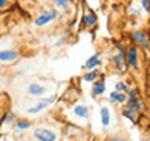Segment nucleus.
Returning <instances> with one entry per match:
<instances>
[{
  "label": "nucleus",
  "instance_id": "5",
  "mask_svg": "<svg viewBox=\"0 0 150 141\" xmlns=\"http://www.w3.org/2000/svg\"><path fill=\"white\" fill-rule=\"evenodd\" d=\"M127 64L133 69L139 68V61H138V47L136 46H130L127 50Z\"/></svg>",
  "mask_w": 150,
  "mask_h": 141
},
{
  "label": "nucleus",
  "instance_id": "11",
  "mask_svg": "<svg viewBox=\"0 0 150 141\" xmlns=\"http://www.w3.org/2000/svg\"><path fill=\"white\" fill-rule=\"evenodd\" d=\"M122 115H124L127 119H130L131 122H136V121H138V110H136V108H133L131 105H128V103H127V107L122 110Z\"/></svg>",
  "mask_w": 150,
  "mask_h": 141
},
{
  "label": "nucleus",
  "instance_id": "20",
  "mask_svg": "<svg viewBox=\"0 0 150 141\" xmlns=\"http://www.w3.org/2000/svg\"><path fill=\"white\" fill-rule=\"evenodd\" d=\"M116 91H122V93H128V86L125 82H119L116 83Z\"/></svg>",
  "mask_w": 150,
  "mask_h": 141
},
{
  "label": "nucleus",
  "instance_id": "21",
  "mask_svg": "<svg viewBox=\"0 0 150 141\" xmlns=\"http://www.w3.org/2000/svg\"><path fill=\"white\" fill-rule=\"evenodd\" d=\"M141 8L145 13H150V0H141Z\"/></svg>",
  "mask_w": 150,
  "mask_h": 141
},
{
  "label": "nucleus",
  "instance_id": "16",
  "mask_svg": "<svg viewBox=\"0 0 150 141\" xmlns=\"http://www.w3.org/2000/svg\"><path fill=\"white\" fill-rule=\"evenodd\" d=\"M30 127H31V122L28 119H16V122H14V129L17 132H23V130L30 129Z\"/></svg>",
  "mask_w": 150,
  "mask_h": 141
},
{
  "label": "nucleus",
  "instance_id": "10",
  "mask_svg": "<svg viewBox=\"0 0 150 141\" xmlns=\"http://www.w3.org/2000/svg\"><path fill=\"white\" fill-rule=\"evenodd\" d=\"M110 100L116 102V103H127V100H128V94L122 93V91H112L110 94Z\"/></svg>",
  "mask_w": 150,
  "mask_h": 141
},
{
  "label": "nucleus",
  "instance_id": "15",
  "mask_svg": "<svg viewBox=\"0 0 150 141\" xmlns=\"http://www.w3.org/2000/svg\"><path fill=\"white\" fill-rule=\"evenodd\" d=\"M100 122L105 127L110 125V122H111V113L106 107H102V110H100Z\"/></svg>",
  "mask_w": 150,
  "mask_h": 141
},
{
  "label": "nucleus",
  "instance_id": "17",
  "mask_svg": "<svg viewBox=\"0 0 150 141\" xmlns=\"http://www.w3.org/2000/svg\"><path fill=\"white\" fill-rule=\"evenodd\" d=\"M16 115H14L13 111H6L5 113V116L2 118V122H0V125H11V124H14L16 122Z\"/></svg>",
  "mask_w": 150,
  "mask_h": 141
},
{
  "label": "nucleus",
  "instance_id": "3",
  "mask_svg": "<svg viewBox=\"0 0 150 141\" xmlns=\"http://www.w3.org/2000/svg\"><path fill=\"white\" fill-rule=\"evenodd\" d=\"M55 99H56L55 94H52L50 97H44V99H41V100L38 102L36 105H33L31 108H28L27 113H28V115H38V113H42L47 107L52 105V103L55 102Z\"/></svg>",
  "mask_w": 150,
  "mask_h": 141
},
{
  "label": "nucleus",
  "instance_id": "7",
  "mask_svg": "<svg viewBox=\"0 0 150 141\" xmlns=\"http://www.w3.org/2000/svg\"><path fill=\"white\" fill-rule=\"evenodd\" d=\"M27 93L30 94V96H33V97H41V96H44V94L47 93V88L42 86V85H39V83H30L28 88H27Z\"/></svg>",
  "mask_w": 150,
  "mask_h": 141
},
{
  "label": "nucleus",
  "instance_id": "22",
  "mask_svg": "<svg viewBox=\"0 0 150 141\" xmlns=\"http://www.w3.org/2000/svg\"><path fill=\"white\" fill-rule=\"evenodd\" d=\"M11 5V0H0V9H5Z\"/></svg>",
  "mask_w": 150,
  "mask_h": 141
},
{
  "label": "nucleus",
  "instance_id": "4",
  "mask_svg": "<svg viewBox=\"0 0 150 141\" xmlns=\"http://www.w3.org/2000/svg\"><path fill=\"white\" fill-rule=\"evenodd\" d=\"M117 50H119V55L112 56V63L116 64V68L119 70H125L128 68V64H127V52L124 49V46H117Z\"/></svg>",
  "mask_w": 150,
  "mask_h": 141
},
{
  "label": "nucleus",
  "instance_id": "12",
  "mask_svg": "<svg viewBox=\"0 0 150 141\" xmlns=\"http://www.w3.org/2000/svg\"><path fill=\"white\" fill-rule=\"evenodd\" d=\"M72 111L77 118H80V119H88L89 118V108L86 105H75L72 108Z\"/></svg>",
  "mask_w": 150,
  "mask_h": 141
},
{
  "label": "nucleus",
  "instance_id": "18",
  "mask_svg": "<svg viewBox=\"0 0 150 141\" xmlns=\"http://www.w3.org/2000/svg\"><path fill=\"white\" fill-rule=\"evenodd\" d=\"M97 77H98V70L96 68V69H89V72H86L83 75V80H86V82H94Z\"/></svg>",
  "mask_w": 150,
  "mask_h": 141
},
{
  "label": "nucleus",
  "instance_id": "24",
  "mask_svg": "<svg viewBox=\"0 0 150 141\" xmlns=\"http://www.w3.org/2000/svg\"><path fill=\"white\" fill-rule=\"evenodd\" d=\"M64 41H66V36H61V38H59V39H58V41H56V44H55V46H59V44H63V42H64Z\"/></svg>",
  "mask_w": 150,
  "mask_h": 141
},
{
  "label": "nucleus",
  "instance_id": "2",
  "mask_svg": "<svg viewBox=\"0 0 150 141\" xmlns=\"http://www.w3.org/2000/svg\"><path fill=\"white\" fill-rule=\"evenodd\" d=\"M33 138L38 141H56L58 140V135L53 130L44 129V127H38V129L33 130Z\"/></svg>",
  "mask_w": 150,
  "mask_h": 141
},
{
  "label": "nucleus",
  "instance_id": "8",
  "mask_svg": "<svg viewBox=\"0 0 150 141\" xmlns=\"http://www.w3.org/2000/svg\"><path fill=\"white\" fill-rule=\"evenodd\" d=\"M133 39L138 46H141L142 49H149V38L144 31H134L133 33Z\"/></svg>",
  "mask_w": 150,
  "mask_h": 141
},
{
  "label": "nucleus",
  "instance_id": "25",
  "mask_svg": "<svg viewBox=\"0 0 150 141\" xmlns=\"http://www.w3.org/2000/svg\"><path fill=\"white\" fill-rule=\"evenodd\" d=\"M0 89H2V83H0Z\"/></svg>",
  "mask_w": 150,
  "mask_h": 141
},
{
  "label": "nucleus",
  "instance_id": "23",
  "mask_svg": "<svg viewBox=\"0 0 150 141\" xmlns=\"http://www.w3.org/2000/svg\"><path fill=\"white\" fill-rule=\"evenodd\" d=\"M139 9L141 8H136V6H131L128 9V14H131V16H136V14H139Z\"/></svg>",
  "mask_w": 150,
  "mask_h": 141
},
{
  "label": "nucleus",
  "instance_id": "6",
  "mask_svg": "<svg viewBox=\"0 0 150 141\" xmlns=\"http://www.w3.org/2000/svg\"><path fill=\"white\" fill-rule=\"evenodd\" d=\"M17 58H19V52L16 49L0 50V63H14Z\"/></svg>",
  "mask_w": 150,
  "mask_h": 141
},
{
  "label": "nucleus",
  "instance_id": "1",
  "mask_svg": "<svg viewBox=\"0 0 150 141\" xmlns=\"http://www.w3.org/2000/svg\"><path fill=\"white\" fill-rule=\"evenodd\" d=\"M58 17H59L58 9H47V11H44L41 16H38L33 24H35V27H45L47 24L53 22L55 19H58Z\"/></svg>",
  "mask_w": 150,
  "mask_h": 141
},
{
  "label": "nucleus",
  "instance_id": "19",
  "mask_svg": "<svg viewBox=\"0 0 150 141\" xmlns=\"http://www.w3.org/2000/svg\"><path fill=\"white\" fill-rule=\"evenodd\" d=\"M52 2L55 3V6H56V8L64 9V11H67L69 6H70V2H69V0H52Z\"/></svg>",
  "mask_w": 150,
  "mask_h": 141
},
{
  "label": "nucleus",
  "instance_id": "9",
  "mask_svg": "<svg viewBox=\"0 0 150 141\" xmlns=\"http://www.w3.org/2000/svg\"><path fill=\"white\" fill-rule=\"evenodd\" d=\"M100 64H102L100 53H96V55H92V56H89V58H88L86 64L83 66V69H96V68H98Z\"/></svg>",
  "mask_w": 150,
  "mask_h": 141
},
{
  "label": "nucleus",
  "instance_id": "14",
  "mask_svg": "<svg viewBox=\"0 0 150 141\" xmlns=\"http://www.w3.org/2000/svg\"><path fill=\"white\" fill-rule=\"evenodd\" d=\"M105 89H106V85H105V80H100V82H96L92 85V96H96V97H100L103 93H105Z\"/></svg>",
  "mask_w": 150,
  "mask_h": 141
},
{
  "label": "nucleus",
  "instance_id": "13",
  "mask_svg": "<svg viewBox=\"0 0 150 141\" xmlns=\"http://www.w3.org/2000/svg\"><path fill=\"white\" fill-rule=\"evenodd\" d=\"M97 24V14L92 11L91 8L86 9V14H84V25L86 27H94Z\"/></svg>",
  "mask_w": 150,
  "mask_h": 141
}]
</instances>
